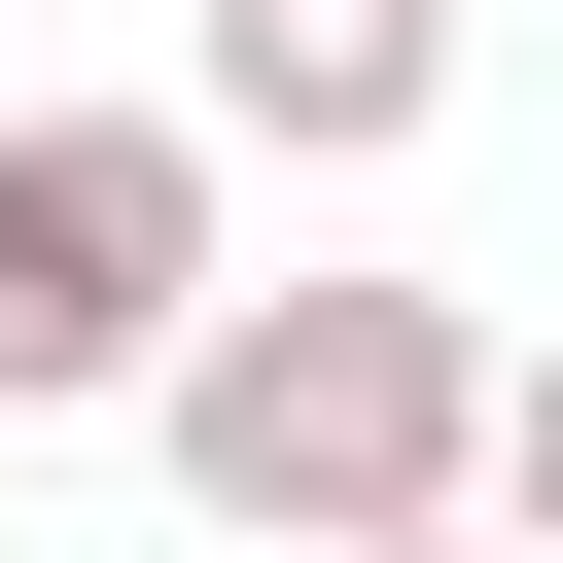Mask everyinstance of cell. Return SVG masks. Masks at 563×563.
Masks as SVG:
<instances>
[{
  "label": "cell",
  "instance_id": "cell-1",
  "mask_svg": "<svg viewBox=\"0 0 563 563\" xmlns=\"http://www.w3.org/2000/svg\"><path fill=\"white\" fill-rule=\"evenodd\" d=\"M141 422H176V493H211L246 563H317V528H422V493H457L493 317H457V282H246V246H211V317L141 352Z\"/></svg>",
  "mask_w": 563,
  "mask_h": 563
},
{
  "label": "cell",
  "instance_id": "cell-2",
  "mask_svg": "<svg viewBox=\"0 0 563 563\" xmlns=\"http://www.w3.org/2000/svg\"><path fill=\"white\" fill-rule=\"evenodd\" d=\"M211 106H0V422H141V352L211 317Z\"/></svg>",
  "mask_w": 563,
  "mask_h": 563
},
{
  "label": "cell",
  "instance_id": "cell-3",
  "mask_svg": "<svg viewBox=\"0 0 563 563\" xmlns=\"http://www.w3.org/2000/svg\"><path fill=\"white\" fill-rule=\"evenodd\" d=\"M211 141H282V176H387L422 106H457V0H211V70H176Z\"/></svg>",
  "mask_w": 563,
  "mask_h": 563
},
{
  "label": "cell",
  "instance_id": "cell-4",
  "mask_svg": "<svg viewBox=\"0 0 563 563\" xmlns=\"http://www.w3.org/2000/svg\"><path fill=\"white\" fill-rule=\"evenodd\" d=\"M457 493H493V528H528V563H563V317H528V352H493V422H457Z\"/></svg>",
  "mask_w": 563,
  "mask_h": 563
},
{
  "label": "cell",
  "instance_id": "cell-5",
  "mask_svg": "<svg viewBox=\"0 0 563 563\" xmlns=\"http://www.w3.org/2000/svg\"><path fill=\"white\" fill-rule=\"evenodd\" d=\"M317 563H528V528H493V493H422V528H317Z\"/></svg>",
  "mask_w": 563,
  "mask_h": 563
}]
</instances>
